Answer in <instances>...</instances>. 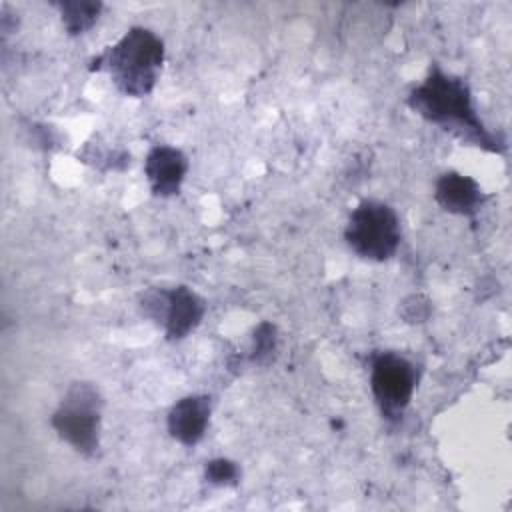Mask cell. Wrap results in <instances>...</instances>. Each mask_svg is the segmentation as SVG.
Returning a JSON list of instances; mask_svg holds the SVG:
<instances>
[{
	"label": "cell",
	"instance_id": "obj_13",
	"mask_svg": "<svg viewBox=\"0 0 512 512\" xmlns=\"http://www.w3.org/2000/svg\"><path fill=\"white\" fill-rule=\"evenodd\" d=\"M242 468L238 462L218 456L204 464V480L212 486H236L240 482Z\"/></svg>",
	"mask_w": 512,
	"mask_h": 512
},
{
	"label": "cell",
	"instance_id": "obj_9",
	"mask_svg": "<svg viewBox=\"0 0 512 512\" xmlns=\"http://www.w3.org/2000/svg\"><path fill=\"white\" fill-rule=\"evenodd\" d=\"M434 202L448 214L472 218L484 206L486 192L476 178L446 170L434 182Z\"/></svg>",
	"mask_w": 512,
	"mask_h": 512
},
{
	"label": "cell",
	"instance_id": "obj_3",
	"mask_svg": "<svg viewBox=\"0 0 512 512\" xmlns=\"http://www.w3.org/2000/svg\"><path fill=\"white\" fill-rule=\"evenodd\" d=\"M104 396L94 382L76 380L62 394L50 416L56 436L74 452L92 458L100 450Z\"/></svg>",
	"mask_w": 512,
	"mask_h": 512
},
{
	"label": "cell",
	"instance_id": "obj_10",
	"mask_svg": "<svg viewBox=\"0 0 512 512\" xmlns=\"http://www.w3.org/2000/svg\"><path fill=\"white\" fill-rule=\"evenodd\" d=\"M52 6L60 14V22L70 36L86 34L100 18L104 4L92 2V0H58L52 2Z\"/></svg>",
	"mask_w": 512,
	"mask_h": 512
},
{
	"label": "cell",
	"instance_id": "obj_4",
	"mask_svg": "<svg viewBox=\"0 0 512 512\" xmlns=\"http://www.w3.org/2000/svg\"><path fill=\"white\" fill-rule=\"evenodd\" d=\"M344 240L358 258L388 262L396 256L402 242L400 216L388 202L364 198L346 220Z\"/></svg>",
	"mask_w": 512,
	"mask_h": 512
},
{
	"label": "cell",
	"instance_id": "obj_12",
	"mask_svg": "<svg viewBox=\"0 0 512 512\" xmlns=\"http://www.w3.org/2000/svg\"><path fill=\"white\" fill-rule=\"evenodd\" d=\"M276 352H278V328H276V324L262 320L252 330L248 360L256 366H266L274 360Z\"/></svg>",
	"mask_w": 512,
	"mask_h": 512
},
{
	"label": "cell",
	"instance_id": "obj_6",
	"mask_svg": "<svg viewBox=\"0 0 512 512\" xmlns=\"http://www.w3.org/2000/svg\"><path fill=\"white\" fill-rule=\"evenodd\" d=\"M370 392L388 422L402 420L418 388V366L398 350H380L370 356Z\"/></svg>",
	"mask_w": 512,
	"mask_h": 512
},
{
	"label": "cell",
	"instance_id": "obj_11",
	"mask_svg": "<svg viewBox=\"0 0 512 512\" xmlns=\"http://www.w3.org/2000/svg\"><path fill=\"white\" fill-rule=\"evenodd\" d=\"M78 158L84 164L98 168L102 172L124 170L126 166H130V152H126L122 148H114L108 142H96V144L86 142L82 152H78Z\"/></svg>",
	"mask_w": 512,
	"mask_h": 512
},
{
	"label": "cell",
	"instance_id": "obj_14",
	"mask_svg": "<svg viewBox=\"0 0 512 512\" xmlns=\"http://www.w3.org/2000/svg\"><path fill=\"white\" fill-rule=\"evenodd\" d=\"M398 312H400L404 322H408V324H422V322H426L430 318L432 302L424 294H412V296L402 300Z\"/></svg>",
	"mask_w": 512,
	"mask_h": 512
},
{
	"label": "cell",
	"instance_id": "obj_1",
	"mask_svg": "<svg viewBox=\"0 0 512 512\" xmlns=\"http://www.w3.org/2000/svg\"><path fill=\"white\" fill-rule=\"evenodd\" d=\"M408 108L428 124L454 134L462 142L490 154H504L506 140L490 130L474 104V96L466 78L446 72L440 64H432L406 96Z\"/></svg>",
	"mask_w": 512,
	"mask_h": 512
},
{
	"label": "cell",
	"instance_id": "obj_5",
	"mask_svg": "<svg viewBox=\"0 0 512 512\" xmlns=\"http://www.w3.org/2000/svg\"><path fill=\"white\" fill-rule=\"evenodd\" d=\"M138 310L162 328L168 342H180L202 324L208 304L202 294L186 284L148 286L138 296Z\"/></svg>",
	"mask_w": 512,
	"mask_h": 512
},
{
	"label": "cell",
	"instance_id": "obj_7",
	"mask_svg": "<svg viewBox=\"0 0 512 512\" xmlns=\"http://www.w3.org/2000/svg\"><path fill=\"white\" fill-rule=\"evenodd\" d=\"M188 170V156L172 144H154L144 156V176L156 198H172L180 194Z\"/></svg>",
	"mask_w": 512,
	"mask_h": 512
},
{
	"label": "cell",
	"instance_id": "obj_2",
	"mask_svg": "<svg viewBox=\"0 0 512 512\" xmlns=\"http://www.w3.org/2000/svg\"><path fill=\"white\" fill-rule=\"evenodd\" d=\"M164 60V40L146 26H132L94 56L88 70L106 72L120 94L144 98L156 88Z\"/></svg>",
	"mask_w": 512,
	"mask_h": 512
},
{
	"label": "cell",
	"instance_id": "obj_8",
	"mask_svg": "<svg viewBox=\"0 0 512 512\" xmlns=\"http://www.w3.org/2000/svg\"><path fill=\"white\" fill-rule=\"evenodd\" d=\"M212 400L206 394H186L178 398L166 414V430L182 446H196L208 432Z\"/></svg>",
	"mask_w": 512,
	"mask_h": 512
}]
</instances>
